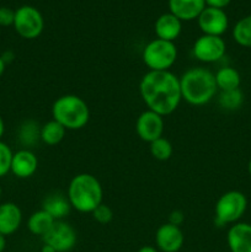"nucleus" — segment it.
<instances>
[{
  "mask_svg": "<svg viewBox=\"0 0 251 252\" xmlns=\"http://www.w3.org/2000/svg\"><path fill=\"white\" fill-rule=\"evenodd\" d=\"M233 38L239 46L251 48V15L236 22L233 29Z\"/></svg>",
  "mask_w": 251,
  "mask_h": 252,
  "instance_id": "nucleus-23",
  "label": "nucleus"
},
{
  "mask_svg": "<svg viewBox=\"0 0 251 252\" xmlns=\"http://www.w3.org/2000/svg\"><path fill=\"white\" fill-rule=\"evenodd\" d=\"M206 7V0H169V9L181 21H192Z\"/></svg>",
  "mask_w": 251,
  "mask_h": 252,
  "instance_id": "nucleus-17",
  "label": "nucleus"
},
{
  "mask_svg": "<svg viewBox=\"0 0 251 252\" xmlns=\"http://www.w3.org/2000/svg\"><path fill=\"white\" fill-rule=\"evenodd\" d=\"M42 239L43 244L51 245L57 252H69L76 245L78 235L70 224L64 220H57Z\"/></svg>",
  "mask_w": 251,
  "mask_h": 252,
  "instance_id": "nucleus-9",
  "label": "nucleus"
},
{
  "mask_svg": "<svg viewBox=\"0 0 251 252\" xmlns=\"http://www.w3.org/2000/svg\"><path fill=\"white\" fill-rule=\"evenodd\" d=\"M5 69H6V64H5V62L2 61L1 56H0V78H1L2 74H4Z\"/></svg>",
  "mask_w": 251,
  "mask_h": 252,
  "instance_id": "nucleus-36",
  "label": "nucleus"
},
{
  "mask_svg": "<svg viewBox=\"0 0 251 252\" xmlns=\"http://www.w3.org/2000/svg\"><path fill=\"white\" fill-rule=\"evenodd\" d=\"M17 138H19V142L25 147V149H29V147H33L38 140H41V127L33 120L25 121L20 126Z\"/></svg>",
  "mask_w": 251,
  "mask_h": 252,
  "instance_id": "nucleus-21",
  "label": "nucleus"
},
{
  "mask_svg": "<svg viewBox=\"0 0 251 252\" xmlns=\"http://www.w3.org/2000/svg\"><path fill=\"white\" fill-rule=\"evenodd\" d=\"M1 196H2V189L0 187V198H1Z\"/></svg>",
  "mask_w": 251,
  "mask_h": 252,
  "instance_id": "nucleus-38",
  "label": "nucleus"
},
{
  "mask_svg": "<svg viewBox=\"0 0 251 252\" xmlns=\"http://www.w3.org/2000/svg\"><path fill=\"white\" fill-rule=\"evenodd\" d=\"M139 94L148 110L162 117L175 112L182 101L180 78L170 70L145 73L140 79Z\"/></svg>",
  "mask_w": 251,
  "mask_h": 252,
  "instance_id": "nucleus-1",
  "label": "nucleus"
},
{
  "mask_svg": "<svg viewBox=\"0 0 251 252\" xmlns=\"http://www.w3.org/2000/svg\"><path fill=\"white\" fill-rule=\"evenodd\" d=\"M214 78H216L217 88H218L219 91L235 90V89L240 88V73L235 68H233V66H221L214 74Z\"/></svg>",
  "mask_w": 251,
  "mask_h": 252,
  "instance_id": "nucleus-19",
  "label": "nucleus"
},
{
  "mask_svg": "<svg viewBox=\"0 0 251 252\" xmlns=\"http://www.w3.org/2000/svg\"><path fill=\"white\" fill-rule=\"evenodd\" d=\"M231 0H206V6L214 7V9H221L228 6Z\"/></svg>",
  "mask_w": 251,
  "mask_h": 252,
  "instance_id": "nucleus-30",
  "label": "nucleus"
},
{
  "mask_svg": "<svg viewBox=\"0 0 251 252\" xmlns=\"http://www.w3.org/2000/svg\"><path fill=\"white\" fill-rule=\"evenodd\" d=\"M38 169V159L36 154L30 149H20L14 153L11 160V170L17 179H30L36 174Z\"/></svg>",
  "mask_w": 251,
  "mask_h": 252,
  "instance_id": "nucleus-13",
  "label": "nucleus"
},
{
  "mask_svg": "<svg viewBox=\"0 0 251 252\" xmlns=\"http://www.w3.org/2000/svg\"><path fill=\"white\" fill-rule=\"evenodd\" d=\"M226 51L224 39L219 36L202 34L194 41L192 53L202 63H216L220 61Z\"/></svg>",
  "mask_w": 251,
  "mask_h": 252,
  "instance_id": "nucleus-8",
  "label": "nucleus"
},
{
  "mask_svg": "<svg viewBox=\"0 0 251 252\" xmlns=\"http://www.w3.org/2000/svg\"><path fill=\"white\" fill-rule=\"evenodd\" d=\"M14 29L20 37L25 39H34L44 29V20L41 11L31 5H24L15 10Z\"/></svg>",
  "mask_w": 251,
  "mask_h": 252,
  "instance_id": "nucleus-7",
  "label": "nucleus"
},
{
  "mask_svg": "<svg viewBox=\"0 0 251 252\" xmlns=\"http://www.w3.org/2000/svg\"><path fill=\"white\" fill-rule=\"evenodd\" d=\"M42 209L46 211L54 220H63L70 212L71 206L69 203L66 196L61 193H52L48 194L43 199L42 203Z\"/></svg>",
  "mask_w": 251,
  "mask_h": 252,
  "instance_id": "nucleus-18",
  "label": "nucleus"
},
{
  "mask_svg": "<svg viewBox=\"0 0 251 252\" xmlns=\"http://www.w3.org/2000/svg\"><path fill=\"white\" fill-rule=\"evenodd\" d=\"M218 103L223 110L236 111L243 106L244 94L240 89L229 91H220L218 96Z\"/></svg>",
  "mask_w": 251,
  "mask_h": 252,
  "instance_id": "nucleus-24",
  "label": "nucleus"
},
{
  "mask_svg": "<svg viewBox=\"0 0 251 252\" xmlns=\"http://www.w3.org/2000/svg\"><path fill=\"white\" fill-rule=\"evenodd\" d=\"M248 170H249V174L251 175V159H250V161H249V164H248Z\"/></svg>",
  "mask_w": 251,
  "mask_h": 252,
  "instance_id": "nucleus-37",
  "label": "nucleus"
},
{
  "mask_svg": "<svg viewBox=\"0 0 251 252\" xmlns=\"http://www.w3.org/2000/svg\"><path fill=\"white\" fill-rule=\"evenodd\" d=\"M197 21L203 34H211V36L221 37V34L225 33L229 27V19L225 11L209 6L204 7L203 11L197 17Z\"/></svg>",
  "mask_w": 251,
  "mask_h": 252,
  "instance_id": "nucleus-11",
  "label": "nucleus"
},
{
  "mask_svg": "<svg viewBox=\"0 0 251 252\" xmlns=\"http://www.w3.org/2000/svg\"><path fill=\"white\" fill-rule=\"evenodd\" d=\"M4 133H5V123H4V120H2V117L0 116V140H1Z\"/></svg>",
  "mask_w": 251,
  "mask_h": 252,
  "instance_id": "nucleus-34",
  "label": "nucleus"
},
{
  "mask_svg": "<svg viewBox=\"0 0 251 252\" xmlns=\"http://www.w3.org/2000/svg\"><path fill=\"white\" fill-rule=\"evenodd\" d=\"M248 198L240 191H228L221 194L214 206V221L218 226L235 224L245 214Z\"/></svg>",
  "mask_w": 251,
  "mask_h": 252,
  "instance_id": "nucleus-5",
  "label": "nucleus"
},
{
  "mask_svg": "<svg viewBox=\"0 0 251 252\" xmlns=\"http://www.w3.org/2000/svg\"><path fill=\"white\" fill-rule=\"evenodd\" d=\"M154 31L157 34V38L174 42L181 34L182 21L179 17L172 15L171 12H166V14L160 15L157 19L154 25Z\"/></svg>",
  "mask_w": 251,
  "mask_h": 252,
  "instance_id": "nucleus-16",
  "label": "nucleus"
},
{
  "mask_svg": "<svg viewBox=\"0 0 251 252\" xmlns=\"http://www.w3.org/2000/svg\"><path fill=\"white\" fill-rule=\"evenodd\" d=\"M1 58L2 61L5 62V64H9L14 61V53L11 51H6L1 54Z\"/></svg>",
  "mask_w": 251,
  "mask_h": 252,
  "instance_id": "nucleus-31",
  "label": "nucleus"
},
{
  "mask_svg": "<svg viewBox=\"0 0 251 252\" xmlns=\"http://www.w3.org/2000/svg\"><path fill=\"white\" fill-rule=\"evenodd\" d=\"M164 117L150 110H145L144 112L140 113L135 122V132L138 137L143 142H147L149 144L161 138L164 134Z\"/></svg>",
  "mask_w": 251,
  "mask_h": 252,
  "instance_id": "nucleus-10",
  "label": "nucleus"
},
{
  "mask_svg": "<svg viewBox=\"0 0 251 252\" xmlns=\"http://www.w3.org/2000/svg\"><path fill=\"white\" fill-rule=\"evenodd\" d=\"M226 243L230 252H251V224H233L226 233Z\"/></svg>",
  "mask_w": 251,
  "mask_h": 252,
  "instance_id": "nucleus-14",
  "label": "nucleus"
},
{
  "mask_svg": "<svg viewBox=\"0 0 251 252\" xmlns=\"http://www.w3.org/2000/svg\"><path fill=\"white\" fill-rule=\"evenodd\" d=\"M66 198L71 208L80 213H93L103 198L100 181L91 174H79L70 180Z\"/></svg>",
  "mask_w": 251,
  "mask_h": 252,
  "instance_id": "nucleus-3",
  "label": "nucleus"
},
{
  "mask_svg": "<svg viewBox=\"0 0 251 252\" xmlns=\"http://www.w3.org/2000/svg\"><path fill=\"white\" fill-rule=\"evenodd\" d=\"M142 58L149 70H170L177 59V48L174 42L155 38L144 47Z\"/></svg>",
  "mask_w": 251,
  "mask_h": 252,
  "instance_id": "nucleus-6",
  "label": "nucleus"
},
{
  "mask_svg": "<svg viewBox=\"0 0 251 252\" xmlns=\"http://www.w3.org/2000/svg\"><path fill=\"white\" fill-rule=\"evenodd\" d=\"M182 100L192 106H203L211 102L218 93L214 73L202 66L189 68L180 76Z\"/></svg>",
  "mask_w": 251,
  "mask_h": 252,
  "instance_id": "nucleus-2",
  "label": "nucleus"
},
{
  "mask_svg": "<svg viewBox=\"0 0 251 252\" xmlns=\"http://www.w3.org/2000/svg\"><path fill=\"white\" fill-rule=\"evenodd\" d=\"M15 20V10L6 6H0V26H12Z\"/></svg>",
  "mask_w": 251,
  "mask_h": 252,
  "instance_id": "nucleus-28",
  "label": "nucleus"
},
{
  "mask_svg": "<svg viewBox=\"0 0 251 252\" xmlns=\"http://www.w3.org/2000/svg\"><path fill=\"white\" fill-rule=\"evenodd\" d=\"M185 243L184 231L181 226L165 223L157 228L155 233L157 249L161 252H179Z\"/></svg>",
  "mask_w": 251,
  "mask_h": 252,
  "instance_id": "nucleus-12",
  "label": "nucleus"
},
{
  "mask_svg": "<svg viewBox=\"0 0 251 252\" xmlns=\"http://www.w3.org/2000/svg\"><path fill=\"white\" fill-rule=\"evenodd\" d=\"M6 248V236L0 234V252H4Z\"/></svg>",
  "mask_w": 251,
  "mask_h": 252,
  "instance_id": "nucleus-33",
  "label": "nucleus"
},
{
  "mask_svg": "<svg viewBox=\"0 0 251 252\" xmlns=\"http://www.w3.org/2000/svg\"><path fill=\"white\" fill-rule=\"evenodd\" d=\"M138 252H159V250L155 249L154 246H143L138 250Z\"/></svg>",
  "mask_w": 251,
  "mask_h": 252,
  "instance_id": "nucleus-32",
  "label": "nucleus"
},
{
  "mask_svg": "<svg viewBox=\"0 0 251 252\" xmlns=\"http://www.w3.org/2000/svg\"><path fill=\"white\" fill-rule=\"evenodd\" d=\"M91 214H93V218L102 225L108 224L113 219V211L110 206L105 203H101Z\"/></svg>",
  "mask_w": 251,
  "mask_h": 252,
  "instance_id": "nucleus-27",
  "label": "nucleus"
},
{
  "mask_svg": "<svg viewBox=\"0 0 251 252\" xmlns=\"http://www.w3.org/2000/svg\"><path fill=\"white\" fill-rule=\"evenodd\" d=\"M41 252H57L54 250L53 248H52L51 245H47V244H43V246H42L41 249Z\"/></svg>",
  "mask_w": 251,
  "mask_h": 252,
  "instance_id": "nucleus-35",
  "label": "nucleus"
},
{
  "mask_svg": "<svg viewBox=\"0 0 251 252\" xmlns=\"http://www.w3.org/2000/svg\"><path fill=\"white\" fill-rule=\"evenodd\" d=\"M66 129L57 121L51 120L41 127V140L47 145L59 144L65 137Z\"/></svg>",
  "mask_w": 251,
  "mask_h": 252,
  "instance_id": "nucleus-22",
  "label": "nucleus"
},
{
  "mask_svg": "<svg viewBox=\"0 0 251 252\" xmlns=\"http://www.w3.org/2000/svg\"><path fill=\"white\" fill-rule=\"evenodd\" d=\"M12 153L11 148L0 140V179L6 176L11 170V160H12Z\"/></svg>",
  "mask_w": 251,
  "mask_h": 252,
  "instance_id": "nucleus-26",
  "label": "nucleus"
},
{
  "mask_svg": "<svg viewBox=\"0 0 251 252\" xmlns=\"http://www.w3.org/2000/svg\"><path fill=\"white\" fill-rule=\"evenodd\" d=\"M150 154L154 159L159 160V161H166L170 158L172 157V153H174V147L170 143V140H167L166 138L161 137L159 139L154 140V142L150 143Z\"/></svg>",
  "mask_w": 251,
  "mask_h": 252,
  "instance_id": "nucleus-25",
  "label": "nucleus"
},
{
  "mask_svg": "<svg viewBox=\"0 0 251 252\" xmlns=\"http://www.w3.org/2000/svg\"><path fill=\"white\" fill-rule=\"evenodd\" d=\"M52 120L61 123L66 130H78L90 120V108L78 95L59 96L52 105Z\"/></svg>",
  "mask_w": 251,
  "mask_h": 252,
  "instance_id": "nucleus-4",
  "label": "nucleus"
},
{
  "mask_svg": "<svg viewBox=\"0 0 251 252\" xmlns=\"http://www.w3.org/2000/svg\"><path fill=\"white\" fill-rule=\"evenodd\" d=\"M185 221V213L182 211H179V209H175L170 213L169 216V221L167 223L172 224V225L181 226Z\"/></svg>",
  "mask_w": 251,
  "mask_h": 252,
  "instance_id": "nucleus-29",
  "label": "nucleus"
},
{
  "mask_svg": "<svg viewBox=\"0 0 251 252\" xmlns=\"http://www.w3.org/2000/svg\"><path fill=\"white\" fill-rule=\"evenodd\" d=\"M54 223H56V220L46 211L39 209V211L33 212L30 216L29 220H27V228L31 234L43 238L51 230Z\"/></svg>",
  "mask_w": 251,
  "mask_h": 252,
  "instance_id": "nucleus-20",
  "label": "nucleus"
},
{
  "mask_svg": "<svg viewBox=\"0 0 251 252\" xmlns=\"http://www.w3.org/2000/svg\"><path fill=\"white\" fill-rule=\"evenodd\" d=\"M22 223V212L16 203L5 202L0 204V234L12 235L19 230Z\"/></svg>",
  "mask_w": 251,
  "mask_h": 252,
  "instance_id": "nucleus-15",
  "label": "nucleus"
}]
</instances>
